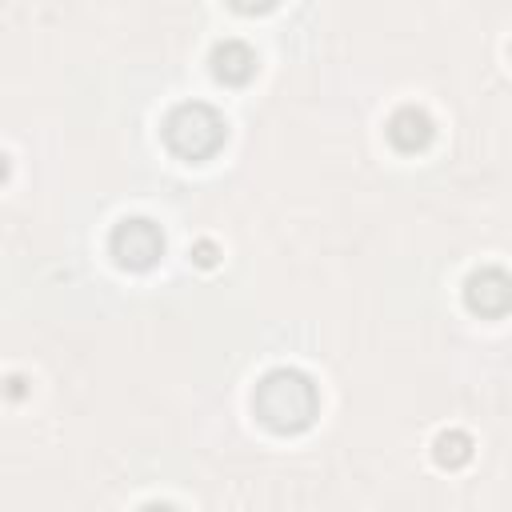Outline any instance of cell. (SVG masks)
I'll use <instances>...</instances> for the list:
<instances>
[{
  "label": "cell",
  "mask_w": 512,
  "mask_h": 512,
  "mask_svg": "<svg viewBox=\"0 0 512 512\" xmlns=\"http://www.w3.org/2000/svg\"><path fill=\"white\" fill-rule=\"evenodd\" d=\"M252 412L268 432H304L320 412V392L300 368H272L252 388Z\"/></svg>",
  "instance_id": "1"
},
{
  "label": "cell",
  "mask_w": 512,
  "mask_h": 512,
  "mask_svg": "<svg viewBox=\"0 0 512 512\" xmlns=\"http://www.w3.org/2000/svg\"><path fill=\"white\" fill-rule=\"evenodd\" d=\"M224 140H228V120L204 100L176 104L164 116V144L180 160H208L224 148Z\"/></svg>",
  "instance_id": "2"
},
{
  "label": "cell",
  "mask_w": 512,
  "mask_h": 512,
  "mask_svg": "<svg viewBox=\"0 0 512 512\" xmlns=\"http://www.w3.org/2000/svg\"><path fill=\"white\" fill-rule=\"evenodd\" d=\"M108 252H112V260H116L120 268L144 272V268H152V264L160 260V252H164V232H160V224L148 220V216H124V220L112 228V236H108Z\"/></svg>",
  "instance_id": "3"
},
{
  "label": "cell",
  "mask_w": 512,
  "mask_h": 512,
  "mask_svg": "<svg viewBox=\"0 0 512 512\" xmlns=\"http://www.w3.org/2000/svg\"><path fill=\"white\" fill-rule=\"evenodd\" d=\"M464 304L476 316H504L512 308V276L504 268H476L464 280Z\"/></svg>",
  "instance_id": "4"
},
{
  "label": "cell",
  "mask_w": 512,
  "mask_h": 512,
  "mask_svg": "<svg viewBox=\"0 0 512 512\" xmlns=\"http://www.w3.org/2000/svg\"><path fill=\"white\" fill-rule=\"evenodd\" d=\"M388 140H392V148H400V152H420V148H428V140H432V116H428L424 108H416V104L396 108V112L388 116Z\"/></svg>",
  "instance_id": "5"
},
{
  "label": "cell",
  "mask_w": 512,
  "mask_h": 512,
  "mask_svg": "<svg viewBox=\"0 0 512 512\" xmlns=\"http://www.w3.org/2000/svg\"><path fill=\"white\" fill-rule=\"evenodd\" d=\"M256 72V52L244 40H220L212 48V76L224 84H248Z\"/></svg>",
  "instance_id": "6"
},
{
  "label": "cell",
  "mask_w": 512,
  "mask_h": 512,
  "mask_svg": "<svg viewBox=\"0 0 512 512\" xmlns=\"http://www.w3.org/2000/svg\"><path fill=\"white\" fill-rule=\"evenodd\" d=\"M432 456H436V464H440V468H460V464H468V460H472V436H468V432H460V428H448V432H440V436H436Z\"/></svg>",
  "instance_id": "7"
},
{
  "label": "cell",
  "mask_w": 512,
  "mask_h": 512,
  "mask_svg": "<svg viewBox=\"0 0 512 512\" xmlns=\"http://www.w3.org/2000/svg\"><path fill=\"white\" fill-rule=\"evenodd\" d=\"M216 256H220V252H216V244H212V240H196V244H192V260H196L200 268H212V264H216Z\"/></svg>",
  "instance_id": "8"
},
{
  "label": "cell",
  "mask_w": 512,
  "mask_h": 512,
  "mask_svg": "<svg viewBox=\"0 0 512 512\" xmlns=\"http://www.w3.org/2000/svg\"><path fill=\"white\" fill-rule=\"evenodd\" d=\"M140 512H176V508H172V504H164V500H152V504H144Z\"/></svg>",
  "instance_id": "9"
}]
</instances>
